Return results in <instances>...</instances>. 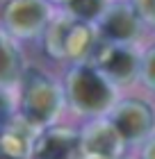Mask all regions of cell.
<instances>
[{
    "instance_id": "obj_2",
    "label": "cell",
    "mask_w": 155,
    "mask_h": 159,
    "mask_svg": "<svg viewBox=\"0 0 155 159\" xmlns=\"http://www.w3.org/2000/svg\"><path fill=\"white\" fill-rule=\"evenodd\" d=\"M21 84H23V91H21L23 118L36 129H46L55 125L57 116L66 105L62 84L41 70H27Z\"/></svg>"
},
{
    "instance_id": "obj_4",
    "label": "cell",
    "mask_w": 155,
    "mask_h": 159,
    "mask_svg": "<svg viewBox=\"0 0 155 159\" xmlns=\"http://www.w3.org/2000/svg\"><path fill=\"white\" fill-rule=\"evenodd\" d=\"M87 64H91L109 84H114L116 89H123V86H130V84L139 82L142 55L132 46L109 43V41L100 39Z\"/></svg>"
},
{
    "instance_id": "obj_12",
    "label": "cell",
    "mask_w": 155,
    "mask_h": 159,
    "mask_svg": "<svg viewBox=\"0 0 155 159\" xmlns=\"http://www.w3.org/2000/svg\"><path fill=\"white\" fill-rule=\"evenodd\" d=\"M139 84L146 91L155 93V43L142 52V66H139Z\"/></svg>"
},
{
    "instance_id": "obj_7",
    "label": "cell",
    "mask_w": 155,
    "mask_h": 159,
    "mask_svg": "<svg viewBox=\"0 0 155 159\" xmlns=\"http://www.w3.org/2000/svg\"><path fill=\"white\" fill-rule=\"evenodd\" d=\"M5 23L14 37L34 39L46 32L50 9L46 0H9L5 7Z\"/></svg>"
},
{
    "instance_id": "obj_1",
    "label": "cell",
    "mask_w": 155,
    "mask_h": 159,
    "mask_svg": "<svg viewBox=\"0 0 155 159\" xmlns=\"http://www.w3.org/2000/svg\"><path fill=\"white\" fill-rule=\"evenodd\" d=\"M62 89L66 105L87 120L107 116L119 100V89L109 84L91 64H73L64 75Z\"/></svg>"
},
{
    "instance_id": "obj_9",
    "label": "cell",
    "mask_w": 155,
    "mask_h": 159,
    "mask_svg": "<svg viewBox=\"0 0 155 159\" xmlns=\"http://www.w3.org/2000/svg\"><path fill=\"white\" fill-rule=\"evenodd\" d=\"M32 159H80V129L66 125L39 129Z\"/></svg>"
},
{
    "instance_id": "obj_11",
    "label": "cell",
    "mask_w": 155,
    "mask_h": 159,
    "mask_svg": "<svg viewBox=\"0 0 155 159\" xmlns=\"http://www.w3.org/2000/svg\"><path fill=\"white\" fill-rule=\"evenodd\" d=\"M66 7V16L82 20V23H98L107 9V0H62Z\"/></svg>"
},
{
    "instance_id": "obj_15",
    "label": "cell",
    "mask_w": 155,
    "mask_h": 159,
    "mask_svg": "<svg viewBox=\"0 0 155 159\" xmlns=\"http://www.w3.org/2000/svg\"><path fill=\"white\" fill-rule=\"evenodd\" d=\"M9 111H12V105H9V98L5 93H0V127L9 120Z\"/></svg>"
},
{
    "instance_id": "obj_8",
    "label": "cell",
    "mask_w": 155,
    "mask_h": 159,
    "mask_svg": "<svg viewBox=\"0 0 155 159\" xmlns=\"http://www.w3.org/2000/svg\"><path fill=\"white\" fill-rule=\"evenodd\" d=\"M144 23L137 18L130 5H109L100 20L96 23L98 37L109 43H123V46H132L139 37H142Z\"/></svg>"
},
{
    "instance_id": "obj_13",
    "label": "cell",
    "mask_w": 155,
    "mask_h": 159,
    "mask_svg": "<svg viewBox=\"0 0 155 159\" xmlns=\"http://www.w3.org/2000/svg\"><path fill=\"white\" fill-rule=\"evenodd\" d=\"M130 7L144 25H155V0H130Z\"/></svg>"
},
{
    "instance_id": "obj_3",
    "label": "cell",
    "mask_w": 155,
    "mask_h": 159,
    "mask_svg": "<svg viewBox=\"0 0 155 159\" xmlns=\"http://www.w3.org/2000/svg\"><path fill=\"white\" fill-rule=\"evenodd\" d=\"M43 39H46V52L53 59L71 61V66L87 64L100 41L94 23H82L71 16H62L48 23Z\"/></svg>"
},
{
    "instance_id": "obj_6",
    "label": "cell",
    "mask_w": 155,
    "mask_h": 159,
    "mask_svg": "<svg viewBox=\"0 0 155 159\" xmlns=\"http://www.w3.org/2000/svg\"><path fill=\"white\" fill-rule=\"evenodd\" d=\"M128 143L107 116L91 118L80 127V159H121Z\"/></svg>"
},
{
    "instance_id": "obj_10",
    "label": "cell",
    "mask_w": 155,
    "mask_h": 159,
    "mask_svg": "<svg viewBox=\"0 0 155 159\" xmlns=\"http://www.w3.org/2000/svg\"><path fill=\"white\" fill-rule=\"evenodd\" d=\"M25 75L23 70V57H21L18 48L14 43L0 34V84L9 86L21 82Z\"/></svg>"
},
{
    "instance_id": "obj_14",
    "label": "cell",
    "mask_w": 155,
    "mask_h": 159,
    "mask_svg": "<svg viewBox=\"0 0 155 159\" xmlns=\"http://www.w3.org/2000/svg\"><path fill=\"white\" fill-rule=\"evenodd\" d=\"M137 159H155V134L148 136V139L139 146V157Z\"/></svg>"
},
{
    "instance_id": "obj_5",
    "label": "cell",
    "mask_w": 155,
    "mask_h": 159,
    "mask_svg": "<svg viewBox=\"0 0 155 159\" xmlns=\"http://www.w3.org/2000/svg\"><path fill=\"white\" fill-rule=\"evenodd\" d=\"M107 118L128 146L139 148L148 136L155 134V105L146 98H119Z\"/></svg>"
},
{
    "instance_id": "obj_16",
    "label": "cell",
    "mask_w": 155,
    "mask_h": 159,
    "mask_svg": "<svg viewBox=\"0 0 155 159\" xmlns=\"http://www.w3.org/2000/svg\"><path fill=\"white\" fill-rule=\"evenodd\" d=\"M121 159H130V157H121Z\"/></svg>"
}]
</instances>
